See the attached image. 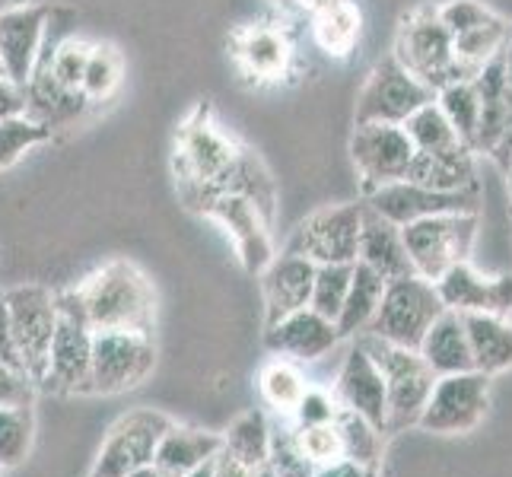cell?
Returning <instances> with one entry per match:
<instances>
[{"instance_id": "6da1fadb", "label": "cell", "mask_w": 512, "mask_h": 477, "mask_svg": "<svg viewBox=\"0 0 512 477\" xmlns=\"http://www.w3.org/2000/svg\"><path fill=\"white\" fill-rule=\"evenodd\" d=\"M77 299L93 331H147L156 322V293L131 261H112L86 277Z\"/></svg>"}, {"instance_id": "7a4b0ae2", "label": "cell", "mask_w": 512, "mask_h": 477, "mask_svg": "<svg viewBox=\"0 0 512 477\" xmlns=\"http://www.w3.org/2000/svg\"><path fill=\"white\" fill-rule=\"evenodd\" d=\"M357 344L373 357V363L379 366V373L385 379V404H388L385 433H401L414 427L423 408H427V398L436 385V373L417 350L388 344L369 331Z\"/></svg>"}, {"instance_id": "3957f363", "label": "cell", "mask_w": 512, "mask_h": 477, "mask_svg": "<svg viewBox=\"0 0 512 477\" xmlns=\"http://www.w3.org/2000/svg\"><path fill=\"white\" fill-rule=\"evenodd\" d=\"M392 58L423 86H430L433 93L455 80H468L465 70L455 61L452 32L439 23V13L427 7L414 10L401 20Z\"/></svg>"}, {"instance_id": "277c9868", "label": "cell", "mask_w": 512, "mask_h": 477, "mask_svg": "<svg viewBox=\"0 0 512 477\" xmlns=\"http://www.w3.org/2000/svg\"><path fill=\"white\" fill-rule=\"evenodd\" d=\"M478 214H439L401 226V239L414 274L436 284L449 268L468 261L474 239H478Z\"/></svg>"}, {"instance_id": "5b68a950", "label": "cell", "mask_w": 512, "mask_h": 477, "mask_svg": "<svg viewBox=\"0 0 512 477\" xmlns=\"http://www.w3.org/2000/svg\"><path fill=\"white\" fill-rule=\"evenodd\" d=\"M93 325L86 318L77 290L58 293V325L48 350V369L42 385L58 395L90 392V360H93Z\"/></svg>"}, {"instance_id": "8992f818", "label": "cell", "mask_w": 512, "mask_h": 477, "mask_svg": "<svg viewBox=\"0 0 512 477\" xmlns=\"http://www.w3.org/2000/svg\"><path fill=\"white\" fill-rule=\"evenodd\" d=\"M443 312H446V303L439 299L436 284H430V280H423L417 274L401 277V280H392V284H385L382 303L366 331L388 344L417 350L423 334L430 331V325Z\"/></svg>"}, {"instance_id": "52a82bcc", "label": "cell", "mask_w": 512, "mask_h": 477, "mask_svg": "<svg viewBox=\"0 0 512 477\" xmlns=\"http://www.w3.org/2000/svg\"><path fill=\"white\" fill-rule=\"evenodd\" d=\"M156 363L153 334L147 331H96L90 360V392L86 395H121L137 388Z\"/></svg>"}, {"instance_id": "ba28073f", "label": "cell", "mask_w": 512, "mask_h": 477, "mask_svg": "<svg viewBox=\"0 0 512 477\" xmlns=\"http://www.w3.org/2000/svg\"><path fill=\"white\" fill-rule=\"evenodd\" d=\"M4 306L10 315V328L23 353V366L32 385H42L48 369V350L58 325V293L39 284L13 287L4 293Z\"/></svg>"}, {"instance_id": "9c48e42d", "label": "cell", "mask_w": 512, "mask_h": 477, "mask_svg": "<svg viewBox=\"0 0 512 477\" xmlns=\"http://www.w3.org/2000/svg\"><path fill=\"white\" fill-rule=\"evenodd\" d=\"M363 204H334L309 214L296 226L287 252L312 264H353L360 249Z\"/></svg>"}, {"instance_id": "30bf717a", "label": "cell", "mask_w": 512, "mask_h": 477, "mask_svg": "<svg viewBox=\"0 0 512 477\" xmlns=\"http://www.w3.org/2000/svg\"><path fill=\"white\" fill-rule=\"evenodd\" d=\"M436 93L408 74L395 58L373 67L357 99V125H404L420 105L433 102Z\"/></svg>"}, {"instance_id": "8fae6325", "label": "cell", "mask_w": 512, "mask_h": 477, "mask_svg": "<svg viewBox=\"0 0 512 477\" xmlns=\"http://www.w3.org/2000/svg\"><path fill=\"white\" fill-rule=\"evenodd\" d=\"M490 404V376L471 369V373L439 376L433 392L427 398L417 427L427 433H468L474 430L487 414Z\"/></svg>"}, {"instance_id": "7c38bea8", "label": "cell", "mask_w": 512, "mask_h": 477, "mask_svg": "<svg viewBox=\"0 0 512 477\" xmlns=\"http://www.w3.org/2000/svg\"><path fill=\"white\" fill-rule=\"evenodd\" d=\"M185 201L191 207L204 210L207 217H214L226 226V233L233 236L242 264L252 274H261L271 264V239H268V223L261 220L258 210L239 198V194H226V191H204V188H182Z\"/></svg>"}, {"instance_id": "4fadbf2b", "label": "cell", "mask_w": 512, "mask_h": 477, "mask_svg": "<svg viewBox=\"0 0 512 477\" xmlns=\"http://www.w3.org/2000/svg\"><path fill=\"white\" fill-rule=\"evenodd\" d=\"M172 420L160 411L140 408L121 417L105 436L90 477H128L131 471L153 465V452Z\"/></svg>"}, {"instance_id": "5bb4252c", "label": "cell", "mask_w": 512, "mask_h": 477, "mask_svg": "<svg viewBox=\"0 0 512 477\" xmlns=\"http://www.w3.org/2000/svg\"><path fill=\"white\" fill-rule=\"evenodd\" d=\"M366 207L395 226H408L439 214H481V188L474 191H433L414 182H392L366 194Z\"/></svg>"}, {"instance_id": "9a60e30c", "label": "cell", "mask_w": 512, "mask_h": 477, "mask_svg": "<svg viewBox=\"0 0 512 477\" xmlns=\"http://www.w3.org/2000/svg\"><path fill=\"white\" fill-rule=\"evenodd\" d=\"M350 156L363 191H376L382 185L404 182L414 159V147L401 125H357L350 140Z\"/></svg>"}, {"instance_id": "2e32d148", "label": "cell", "mask_w": 512, "mask_h": 477, "mask_svg": "<svg viewBox=\"0 0 512 477\" xmlns=\"http://www.w3.org/2000/svg\"><path fill=\"white\" fill-rule=\"evenodd\" d=\"M236 156L239 147L229 140V134L210 125L207 115L198 112V118H191L179 134L175 166L182 172V185H217Z\"/></svg>"}, {"instance_id": "e0dca14e", "label": "cell", "mask_w": 512, "mask_h": 477, "mask_svg": "<svg viewBox=\"0 0 512 477\" xmlns=\"http://www.w3.org/2000/svg\"><path fill=\"white\" fill-rule=\"evenodd\" d=\"M48 13L51 10L42 4L0 10V64H4V77L16 86H26L35 64H39Z\"/></svg>"}, {"instance_id": "ac0fdd59", "label": "cell", "mask_w": 512, "mask_h": 477, "mask_svg": "<svg viewBox=\"0 0 512 477\" xmlns=\"http://www.w3.org/2000/svg\"><path fill=\"white\" fill-rule=\"evenodd\" d=\"M341 334L338 325L331 318L319 315L315 309H299L280 322L268 325V334H264V344H268L271 353H280L290 363H315L322 360L325 353H331L338 347Z\"/></svg>"}, {"instance_id": "d6986e66", "label": "cell", "mask_w": 512, "mask_h": 477, "mask_svg": "<svg viewBox=\"0 0 512 477\" xmlns=\"http://www.w3.org/2000/svg\"><path fill=\"white\" fill-rule=\"evenodd\" d=\"M436 293L446 309L458 315L487 312V315H509L512 312V277H484L471 268L468 261L455 264L436 280Z\"/></svg>"}, {"instance_id": "ffe728a7", "label": "cell", "mask_w": 512, "mask_h": 477, "mask_svg": "<svg viewBox=\"0 0 512 477\" xmlns=\"http://www.w3.org/2000/svg\"><path fill=\"white\" fill-rule=\"evenodd\" d=\"M334 395H338L341 408L366 417L373 427L385 433V417H388L385 379L379 373V366L373 363V357H369L360 344H353L347 350L341 373H338V385H334Z\"/></svg>"}, {"instance_id": "44dd1931", "label": "cell", "mask_w": 512, "mask_h": 477, "mask_svg": "<svg viewBox=\"0 0 512 477\" xmlns=\"http://www.w3.org/2000/svg\"><path fill=\"white\" fill-rule=\"evenodd\" d=\"M312 280H315L312 261L290 255V252L271 258L268 268L261 271L264 315H268V325H274V322H280V318H287V315L309 306Z\"/></svg>"}, {"instance_id": "7402d4cb", "label": "cell", "mask_w": 512, "mask_h": 477, "mask_svg": "<svg viewBox=\"0 0 512 477\" xmlns=\"http://www.w3.org/2000/svg\"><path fill=\"white\" fill-rule=\"evenodd\" d=\"M474 90L481 99V121H478V140H474V153H490L500 144V137L512 125V90L506 80L503 51L490 58L478 74L471 77Z\"/></svg>"}, {"instance_id": "603a6c76", "label": "cell", "mask_w": 512, "mask_h": 477, "mask_svg": "<svg viewBox=\"0 0 512 477\" xmlns=\"http://www.w3.org/2000/svg\"><path fill=\"white\" fill-rule=\"evenodd\" d=\"M357 261L366 264V268H373L385 284H392V280H401V277H414V264H411L408 249H404V239H401V226L388 223L366 204H363Z\"/></svg>"}, {"instance_id": "cb8c5ba5", "label": "cell", "mask_w": 512, "mask_h": 477, "mask_svg": "<svg viewBox=\"0 0 512 477\" xmlns=\"http://www.w3.org/2000/svg\"><path fill=\"white\" fill-rule=\"evenodd\" d=\"M417 353L427 366L439 376H455V373H471L474 357H471V344H468V331H465V318L446 309L443 315L430 325V331L423 334V341Z\"/></svg>"}, {"instance_id": "d4e9b609", "label": "cell", "mask_w": 512, "mask_h": 477, "mask_svg": "<svg viewBox=\"0 0 512 477\" xmlns=\"http://www.w3.org/2000/svg\"><path fill=\"white\" fill-rule=\"evenodd\" d=\"M408 182L433 188V191H474L478 185V169H474V150L452 147L439 153H417L408 166Z\"/></svg>"}, {"instance_id": "484cf974", "label": "cell", "mask_w": 512, "mask_h": 477, "mask_svg": "<svg viewBox=\"0 0 512 477\" xmlns=\"http://www.w3.org/2000/svg\"><path fill=\"white\" fill-rule=\"evenodd\" d=\"M220 452H223V436L194 430V427H175L172 423L160 436V443H156L153 465L163 474L185 477L191 471H198L201 465L214 462Z\"/></svg>"}, {"instance_id": "4316f807", "label": "cell", "mask_w": 512, "mask_h": 477, "mask_svg": "<svg viewBox=\"0 0 512 477\" xmlns=\"http://www.w3.org/2000/svg\"><path fill=\"white\" fill-rule=\"evenodd\" d=\"M462 318H465L474 369L484 376H497L512 369V325L506 322V315L471 312Z\"/></svg>"}, {"instance_id": "83f0119b", "label": "cell", "mask_w": 512, "mask_h": 477, "mask_svg": "<svg viewBox=\"0 0 512 477\" xmlns=\"http://www.w3.org/2000/svg\"><path fill=\"white\" fill-rule=\"evenodd\" d=\"M382 293H385V280L373 268L353 261L350 290H347V299L341 306L338 322H334V325H338L341 338H357L360 331L369 328V322H373V315H376V309L382 303Z\"/></svg>"}, {"instance_id": "f1b7e54d", "label": "cell", "mask_w": 512, "mask_h": 477, "mask_svg": "<svg viewBox=\"0 0 512 477\" xmlns=\"http://www.w3.org/2000/svg\"><path fill=\"white\" fill-rule=\"evenodd\" d=\"M315 39L328 55H347L360 35V13L347 0H312Z\"/></svg>"}, {"instance_id": "f546056e", "label": "cell", "mask_w": 512, "mask_h": 477, "mask_svg": "<svg viewBox=\"0 0 512 477\" xmlns=\"http://www.w3.org/2000/svg\"><path fill=\"white\" fill-rule=\"evenodd\" d=\"M223 452L245 468H258L268 462L271 427H268V420H264V414L249 411V414L236 417L233 427L223 433Z\"/></svg>"}, {"instance_id": "4dcf8cb0", "label": "cell", "mask_w": 512, "mask_h": 477, "mask_svg": "<svg viewBox=\"0 0 512 477\" xmlns=\"http://www.w3.org/2000/svg\"><path fill=\"white\" fill-rule=\"evenodd\" d=\"M506 35H509V23L500 20V16H493L490 23L484 26H474L462 35H452V51H455V61L458 67L465 70V77L471 80L478 70L490 61L497 58L503 45H506Z\"/></svg>"}, {"instance_id": "1f68e13d", "label": "cell", "mask_w": 512, "mask_h": 477, "mask_svg": "<svg viewBox=\"0 0 512 477\" xmlns=\"http://www.w3.org/2000/svg\"><path fill=\"white\" fill-rule=\"evenodd\" d=\"M436 105L443 109L446 121L452 125V131L458 134V140L474 150V140H478V121H481V99L478 90H474L471 80H455L443 90H436Z\"/></svg>"}, {"instance_id": "d6a6232c", "label": "cell", "mask_w": 512, "mask_h": 477, "mask_svg": "<svg viewBox=\"0 0 512 477\" xmlns=\"http://www.w3.org/2000/svg\"><path fill=\"white\" fill-rule=\"evenodd\" d=\"M239 58L258 77H280L290 64V45L277 29H252L239 45Z\"/></svg>"}, {"instance_id": "836d02e7", "label": "cell", "mask_w": 512, "mask_h": 477, "mask_svg": "<svg viewBox=\"0 0 512 477\" xmlns=\"http://www.w3.org/2000/svg\"><path fill=\"white\" fill-rule=\"evenodd\" d=\"M35 436L32 404H0V471L16 468L29 455Z\"/></svg>"}, {"instance_id": "e575fe53", "label": "cell", "mask_w": 512, "mask_h": 477, "mask_svg": "<svg viewBox=\"0 0 512 477\" xmlns=\"http://www.w3.org/2000/svg\"><path fill=\"white\" fill-rule=\"evenodd\" d=\"M404 134H408L411 147L417 153H439V150H452V147H462V140L452 131V125L446 121L443 109L433 102L420 105V109L404 121Z\"/></svg>"}, {"instance_id": "d590c367", "label": "cell", "mask_w": 512, "mask_h": 477, "mask_svg": "<svg viewBox=\"0 0 512 477\" xmlns=\"http://www.w3.org/2000/svg\"><path fill=\"white\" fill-rule=\"evenodd\" d=\"M334 427H338V436H341L344 458L369 465V468H379V455H382V430L379 427H373L366 417L353 414L347 408H338Z\"/></svg>"}, {"instance_id": "8d00e7d4", "label": "cell", "mask_w": 512, "mask_h": 477, "mask_svg": "<svg viewBox=\"0 0 512 477\" xmlns=\"http://www.w3.org/2000/svg\"><path fill=\"white\" fill-rule=\"evenodd\" d=\"M258 388H261V398L268 401L277 414H293L309 385L290 360H274L261 369Z\"/></svg>"}, {"instance_id": "74e56055", "label": "cell", "mask_w": 512, "mask_h": 477, "mask_svg": "<svg viewBox=\"0 0 512 477\" xmlns=\"http://www.w3.org/2000/svg\"><path fill=\"white\" fill-rule=\"evenodd\" d=\"M121 70H125V64H121V55L112 45H90V58H86V67H83L80 93L90 102L109 99L121 86Z\"/></svg>"}, {"instance_id": "f35d334b", "label": "cell", "mask_w": 512, "mask_h": 477, "mask_svg": "<svg viewBox=\"0 0 512 477\" xmlns=\"http://www.w3.org/2000/svg\"><path fill=\"white\" fill-rule=\"evenodd\" d=\"M350 277H353V264H315L309 309L331 318V322H338L341 306L350 290Z\"/></svg>"}, {"instance_id": "ab89813d", "label": "cell", "mask_w": 512, "mask_h": 477, "mask_svg": "<svg viewBox=\"0 0 512 477\" xmlns=\"http://www.w3.org/2000/svg\"><path fill=\"white\" fill-rule=\"evenodd\" d=\"M48 137H51V131L42 125V121L29 118L26 112L4 118L0 121V169H10L13 163H20L32 147L45 144Z\"/></svg>"}, {"instance_id": "60d3db41", "label": "cell", "mask_w": 512, "mask_h": 477, "mask_svg": "<svg viewBox=\"0 0 512 477\" xmlns=\"http://www.w3.org/2000/svg\"><path fill=\"white\" fill-rule=\"evenodd\" d=\"M86 58H90V42L77 39V35H67L58 48H51V55L39 58V64H35V67H45L48 74L64 86V90H77L80 93Z\"/></svg>"}, {"instance_id": "b9f144b4", "label": "cell", "mask_w": 512, "mask_h": 477, "mask_svg": "<svg viewBox=\"0 0 512 477\" xmlns=\"http://www.w3.org/2000/svg\"><path fill=\"white\" fill-rule=\"evenodd\" d=\"M268 462L280 477H315V465L303 455L296 443V430L293 427H277L271 430V452Z\"/></svg>"}, {"instance_id": "7bdbcfd3", "label": "cell", "mask_w": 512, "mask_h": 477, "mask_svg": "<svg viewBox=\"0 0 512 477\" xmlns=\"http://www.w3.org/2000/svg\"><path fill=\"white\" fill-rule=\"evenodd\" d=\"M293 430H296L299 449H303V455L315 468L331 465V462H338V458H344L341 436H338V427H334V420L319 423V427H296V423H293Z\"/></svg>"}, {"instance_id": "ee69618b", "label": "cell", "mask_w": 512, "mask_h": 477, "mask_svg": "<svg viewBox=\"0 0 512 477\" xmlns=\"http://www.w3.org/2000/svg\"><path fill=\"white\" fill-rule=\"evenodd\" d=\"M439 23H443L452 35H462L474 26H484L490 23L497 13H490L484 4H478V0H449L446 7H439Z\"/></svg>"}, {"instance_id": "f6af8a7d", "label": "cell", "mask_w": 512, "mask_h": 477, "mask_svg": "<svg viewBox=\"0 0 512 477\" xmlns=\"http://www.w3.org/2000/svg\"><path fill=\"white\" fill-rule=\"evenodd\" d=\"M338 408L341 404L334 401L331 395H325L322 388H306V395L299 398L296 404V427H319V423H331L338 417Z\"/></svg>"}, {"instance_id": "bcb514c9", "label": "cell", "mask_w": 512, "mask_h": 477, "mask_svg": "<svg viewBox=\"0 0 512 477\" xmlns=\"http://www.w3.org/2000/svg\"><path fill=\"white\" fill-rule=\"evenodd\" d=\"M0 366H7V369H13V373L26 376L23 353H20V344H16V334L10 328V315H7V306H4V296H0Z\"/></svg>"}, {"instance_id": "7dc6e473", "label": "cell", "mask_w": 512, "mask_h": 477, "mask_svg": "<svg viewBox=\"0 0 512 477\" xmlns=\"http://www.w3.org/2000/svg\"><path fill=\"white\" fill-rule=\"evenodd\" d=\"M0 404H32V382L0 366Z\"/></svg>"}, {"instance_id": "c3c4849f", "label": "cell", "mask_w": 512, "mask_h": 477, "mask_svg": "<svg viewBox=\"0 0 512 477\" xmlns=\"http://www.w3.org/2000/svg\"><path fill=\"white\" fill-rule=\"evenodd\" d=\"M26 112V93L23 86H16L13 80L0 77V121L13 118V115H23Z\"/></svg>"}, {"instance_id": "681fc988", "label": "cell", "mask_w": 512, "mask_h": 477, "mask_svg": "<svg viewBox=\"0 0 512 477\" xmlns=\"http://www.w3.org/2000/svg\"><path fill=\"white\" fill-rule=\"evenodd\" d=\"M315 477H376V468L350 462V458H338V462L315 468Z\"/></svg>"}, {"instance_id": "f907efd6", "label": "cell", "mask_w": 512, "mask_h": 477, "mask_svg": "<svg viewBox=\"0 0 512 477\" xmlns=\"http://www.w3.org/2000/svg\"><path fill=\"white\" fill-rule=\"evenodd\" d=\"M249 471L252 468H245V465H239V462H233L226 452H220L217 458H214V477H249Z\"/></svg>"}, {"instance_id": "816d5d0a", "label": "cell", "mask_w": 512, "mask_h": 477, "mask_svg": "<svg viewBox=\"0 0 512 477\" xmlns=\"http://www.w3.org/2000/svg\"><path fill=\"white\" fill-rule=\"evenodd\" d=\"M503 64H506V80H509V90H512V26L506 35V45H503Z\"/></svg>"}, {"instance_id": "f5cc1de1", "label": "cell", "mask_w": 512, "mask_h": 477, "mask_svg": "<svg viewBox=\"0 0 512 477\" xmlns=\"http://www.w3.org/2000/svg\"><path fill=\"white\" fill-rule=\"evenodd\" d=\"M249 477H280V474L274 471V465H271V462H264V465L252 468V471H249Z\"/></svg>"}, {"instance_id": "db71d44e", "label": "cell", "mask_w": 512, "mask_h": 477, "mask_svg": "<svg viewBox=\"0 0 512 477\" xmlns=\"http://www.w3.org/2000/svg\"><path fill=\"white\" fill-rule=\"evenodd\" d=\"M156 477H172V474H163V471H160V474H156Z\"/></svg>"}, {"instance_id": "11a10c76", "label": "cell", "mask_w": 512, "mask_h": 477, "mask_svg": "<svg viewBox=\"0 0 512 477\" xmlns=\"http://www.w3.org/2000/svg\"><path fill=\"white\" fill-rule=\"evenodd\" d=\"M0 77H4V64H0Z\"/></svg>"}, {"instance_id": "9f6ffc18", "label": "cell", "mask_w": 512, "mask_h": 477, "mask_svg": "<svg viewBox=\"0 0 512 477\" xmlns=\"http://www.w3.org/2000/svg\"><path fill=\"white\" fill-rule=\"evenodd\" d=\"M303 4H312V0H303Z\"/></svg>"}, {"instance_id": "6f0895ef", "label": "cell", "mask_w": 512, "mask_h": 477, "mask_svg": "<svg viewBox=\"0 0 512 477\" xmlns=\"http://www.w3.org/2000/svg\"><path fill=\"white\" fill-rule=\"evenodd\" d=\"M0 296H4V293H0Z\"/></svg>"}]
</instances>
